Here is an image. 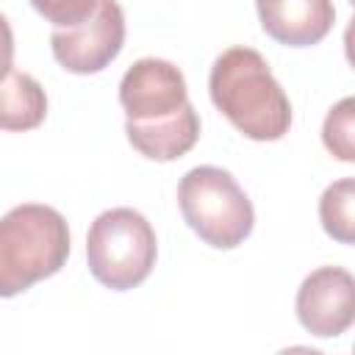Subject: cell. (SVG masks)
Masks as SVG:
<instances>
[{
	"mask_svg": "<svg viewBox=\"0 0 355 355\" xmlns=\"http://www.w3.org/2000/svg\"><path fill=\"white\" fill-rule=\"evenodd\" d=\"M31 6L53 28H75L97 11L100 0H31Z\"/></svg>",
	"mask_w": 355,
	"mask_h": 355,
	"instance_id": "13",
	"label": "cell"
},
{
	"mask_svg": "<svg viewBox=\"0 0 355 355\" xmlns=\"http://www.w3.org/2000/svg\"><path fill=\"white\" fill-rule=\"evenodd\" d=\"M178 205L186 225L211 247H239L255 225V211L244 189L227 169L194 166L178 183Z\"/></svg>",
	"mask_w": 355,
	"mask_h": 355,
	"instance_id": "3",
	"label": "cell"
},
{
	"mask_svg": "<svg viewBox=\"0 0 355 355\" xmlns=\"http://www.w3.org/2000/svg\"><path fill=\"white\" fill-rule=\"evenodd\" d=\"M14 69V31L8 19L0 14V78Z\"/></svg>",
	"mask_w": 355,
	"mask_h": 355,
	"instance_id": "14",
	"label": "cell"
},
{
	"mask_svg": "<svg viewBox=\"0 0 355 355\" xmlns=\"http://www.w3.org/2000/svg\"><path fill=\"white\" fill-rule=\"evenodd\" d=\"M44 116L47 94L33 75L11 69L6 78H0V130H33L44 122Z\"/></svg>",
	"mask_w": 355,
	"mask_h": 355,
	"instance_id": "10",
	"label": "cell"
},
{
	"mask_svg": "<svg viewBox=\"0 0 355 355\" xmlns=\"http://www.w3.org/2000/svg\"><path fill=\"white\" fill-rule=\"evenodd\" d=\"M352 205H355V180L352 178H341L336 183H330L322 191L319 200V219L322 227L330 239L341 241V244H352L355 241V216H352Z\"/></svg>",
	"mask_w": 355,
	"mask_h": 355,
	"instance_id": "11",
	"label": "cell"
},
{
	"mask_svg": "<svg viewBox=\"0 0 355 355\" xmlns=\"http://www.w3.org/2000/svg\"><path fill=\"white\" fill-rule=\"evenodd\" d=\"M258 19L266 36L286 47L319 44L333 22V0H255Z\"/></svg>",
	"mask_w": 355,
	"mask_h": 355,
	"instance_id": "8",
	"label": "cell"
},
{
	"mask_svg": "<svg viewBox=\"0 0 355 355\" xmlns=\"http://www.w3.org/2000/svg\"><path fill=\"white\" fill-rule=\"evenodd\" d=\"M352 133H355V100L344 97L327 111L324 125H322V141L330 155L352 164L355 161V136Z\"/></svg>",
	"mask_w": 355,
	"mask_h": 355,
	"instance_id": "12",
	"label": "cell"
},
{
	"mask_svg": "<svg viewBox=\"0 0 355 355\" xmlns=\"http://www.w3.org/2000/svg\"><path fill=\"white\" fill-rule=\"evenodd\" d=\"M186 103V78L172 61L139 58L119 80V105L128 119H155Z\"/></svg>",
	"mask_w": 355,
	"mask_h": 355,
	"instance_id": "7",
	"label": "cell"
},
{
	"mask_svg": "<svg viewBox=\"0 0 355 355\" xmlns=\"http://www.w3.org/2000/svg\"><path fill=\"white\" fill-rule=\"evenodd\" d=\"M294 308L311 336L336 338L355 319V277L341 266H319L302 280Z\"/></svg>",
	"mask_w": 355,
	"mask_h": 355,
	"instance_id": "6",
	"label": "cell"
},
{
	"mask_svg": "<svg viewBox=\"0 0 355 355\" xmlns=\"http://www.w3.org/2000/svg\"><path fill=\"white\" fill-rule=\"evenodd\" d=\"M208 92L225 119L252 141H277L291 128L288 94L252 47H227L211 67Z\"/></svg>",
	"mask_w": 355,
	"mask_h": 355,
	"instance_id": "1",
	"label": "cell"
},
{
	"mask_svg": "<svg viewBox=\"0 0 355 355\" xmlns=\"http://www.w3.org/2000/svg\"><path fill=\"white\" fill-rule=\"evenodd\" d=\"M128 141L150 161H175L200 139V116L191 103L155 119H125Z\"/></svg>",
	"mask_w": 355,
	"mask_h": 355,
	"instance_id": "9",
	"label": "cell"
},
{
	"mask_svg": "<svg viewBox=\"0 0 355 355\" xmlns=\"http://www.w3.org/2000/svg\"><path fill=\"white\" fill-rule=\"evenodd\" d=\"M155 230L133 208H108L89 227V272L111 291H128L144 283L155 266Z\"/></svg>",
	"mask_w": 355,
	"mask_h": 355,
	"instance_id": "4",
	"label": "cell"
},
{
	"mask_svg": "<svg viewBox=\"0 0 355 355\" xmlns=\"http://www.w3.org/2000/svg\"><path fill=\"white\" fill-rule=\"evenodd\" d=\"M67 258L69 227L55 208L22 202L0 216V297H17L53 277Z\"/></svg>",
	"mask_w": 355,
	"mask_h": 355,
	"instance_id": "2",
	"label": "cell"
},
{
	"mask_svg": "<svg viewBox=\"0 0 355 355\" xmlns=\"http://www.w3.org/2000/svg\"><path fill=\"white\" fill-rule=\"evenodd\" d=\"M125 44V14L116 0H100L97 11L75 25L55 28L50 36L53 58L72 75H94L105 69Z\"/></svg>",
	"mask_w": 355,
	"mask_h": 355,
	"instance_id": "5",
	"label": "cell"
}]
</instances>
